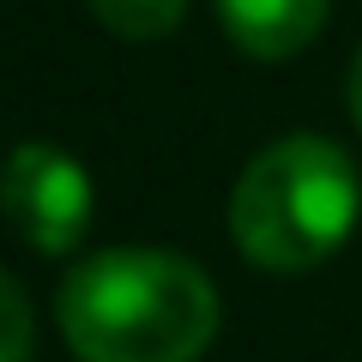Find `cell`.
I'll list each match as a JSON object with an SVG mask.
<instances>
[{
	"mask_svg": "<svg viewBox=\"0 0 362 362\" xmlns=\"http://www.w3.org/2000/svg\"><path fill=\"white\" fill-rule=\"evenodd\" d=\"M90 13L103 18L115 37H133V42H151V37H169L187 13V0H90Z\"/></svg>",
	"mask_w": 362,
	"mask_h": 362,
	"instance_id": "5b68a950",
	"label": "cell"
},
{
	"mask_svg": "<svg viewBox=\"0 0 362 362\" xmlns=\"http://www.w3.org/2000/svg\"><path fill=\"white\" fill-rule=\"evenodd\" d=\"M6 218L37 254H73L90 230V181L54 145H18L6 163Z\"/></svg>",
	"mask_w": 362,
	"mask_h": 362,
	"instance_id": "3957f363",
	"label": "cell"
},
{
	"mask_svg": "<svg viewBox=\"0 0 362 362\" xmlns=\"http://www.w3.org/2000/svg\"><path fill=\"white\" fill-rule=\"evenodd\" d=\"M356 206V163L320 133H290L242 169L230 194V235L266 272H308L338 254Z\"/></svg>",
	"mask_w": 362,
	"mask_h": 362,
	"instance_id": "7a4b0ae2",
	"label": "cell"
},
{
	"mask_svg": "<svg viewBox=\"0 0 362 362\" xmlns=\"http://www.w3.org/2000/svg\"><path fill=\"white\" fill-rule=\"evenodd\" d=\"M350 115H356V127H362V54H356V66H350Z\"/></svg>",
	"mask_w": 362,
	"mask_h": 362,
	"instance_id": "52a82bcc",
	"label": "cell"
},
{
	"mask_svg": "<svg viewBox=\"0 0 362 362\" xmlns=\"http://www.w3.org/2000/svg\"><path fill=\"white\" fill-rule=\"evenodd\" d=\"M0 308H6V362H30V302L18 278L0 284Z\"/></svg>",
	"mask_w": 362,
	"mask_h": 362,
	"instance_id": "8992f818",
	"label": "cell"
},
{
	"mask_svg": "<svg viewBox=\"0 0 362 362\" xmlns=\"http://www.w3.org/2000/svg\"><path fill=\"white\" fill-rule=\"evenodd\" d=\"M54 314L78 362H194L218 332V290L169 247H103L66 272Z\"/></svg>",
	"mask_w": 362,
	"mask_h": 362,
	"instance_id": "6da1fadb",
	"label": "cell"
},
{
	"mask_svg": "<svg viewBox=\"0 0 362 362\" xmlns=\"http://www.w3.org/2000/svg\"><path fill=\"white\" fill-rule=\"evenodd\" d=\"M332 0H218V18L230 42L254 61H290L302 54L326 25Z\"/></svg>",
	"mask_w": 362,
	"mask_h": 362,
	"instance_id": "277c9868",
	"label": "cell"
}]
</instances>
